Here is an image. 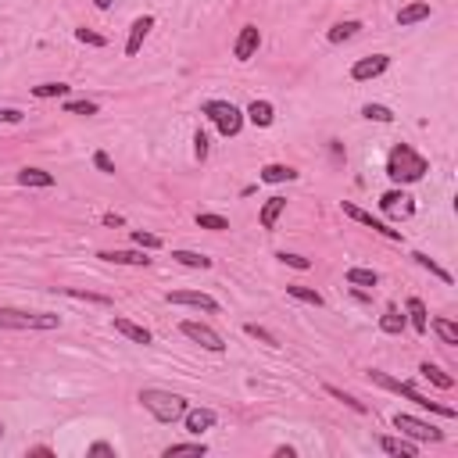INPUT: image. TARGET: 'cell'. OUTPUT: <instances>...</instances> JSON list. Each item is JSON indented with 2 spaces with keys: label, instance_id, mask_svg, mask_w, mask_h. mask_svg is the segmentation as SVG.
Returning a JSON list of instances; mask_svg holds the SVG:
<instances>
[{
  "label": "cell",
  "instance_id": "cell-1",
  "mask_svg": "<svg viewBox=\"0 0 458 458\" xmlns=\"http://www.w3.org/2000/svg\"><path fill=\"white\" fill-rule=\"evenodd\" d=\"M426 172H430V162H426L422 155H415V150L408 143H398L390 150V158H387V176L394 183H419Z\"/></svg>",
  "mask_w": 458,
  "mask_h": 458
},
{
  "label": "cell",
  "instance_id": "cell-2",
  "mask_svg": "<svg viewBox=\"0 0 458 458\" xmlns=\"http://www.w3.org/2000/svg\"><path fill=\"white\" fill-rule=\"evenodd\" d=\"M140 405L158 422H179L183 415H187V408H190L187 398H179V394H172V390H158V387L140 390Z\"/></svg>",
  "mask_w": 458,
  "mask_h": 458
},
{
  "label": "cell",
  "instance_id": "cell-3",
  "mask_svg": "<svg viewBox=\"0 0 458 458\" xmlns=\"http://www.w3.org/2000/svg\"><path fill=\"white\" fill-rule=\"evenodd\" d=\"M369 383H376V387H383V390H390V394H398V398H405V401H412V405H419V408H430V412H437V415H444V419H455V408L422 398V394H419L412 383H405V380H394V376L373 369V373H369Z\"/></svg>",
  "mask_w": 458,
  "mask_h": 458
},
{
  "label": "cell",
  "instance_id": "cell-4",
  "mask_svg": "<svg viewBox=\"0 0 458 458\" xmlns=\"http://www.w3.org/2000/svg\"><path fill=\"white\" fill-rule=\"evenodd\" d=\"M61 319L47 312H22V308H0V329H57Z\"/></svg>",
  "mask_w": 458,
  "mask_h": 458
},
{
  "label": "cell",
  "instance_id": "cell-5",
  "mask_svg": "<svg viewBox=\"0 0 458 458\" xmlns=\"http://www.w3.org/2000/svg\"><path fill=\"white\" fill-rule=\"evenodd\" d=\"M201 115H208L211 122H215V129L222 136H236L243 129V111L233 108L229 101H204L201 104Z\"/></svg>",
  "mask_w": 458,
  "mask_h": 458
},
{
  "label": "cell",
  "instance_id": "cell-6",
  "mask_svg": "<svg viewBox=\"0 0 458 458\" xmlns=\"http://www.w3.org/2000/svg\"><path fill=\"white\" fill-rule=\"evenodd\" d=\"M179 333H183V337H190L194 344H201L204 351H215V355H222V351H226L222 337H219V333L211 329L208 322H197V319H183V322H179Z\"/></svg>",
  "mask_w": 458,
  "mask_h": 458
},
{
  "label": "cell",
  "instance_id": "cell-7",
  "mask_svg": "<svg viewBox=\"0 0 458 458\" xmlns=\"http://www.w3.org/2000/svg\"><path fill=\"white\" fill-rule=\"evenodd\" d=\"M394 426L401 430V437H412V441H430V444H441V441H444V434L434 430L430 422H422V419H415V415H405V412L394 415Z\"/></svg>",
  "mask_w": 458,
  "mask_h": 458
},
{
  "label": "cell",
  "instance_id": "cell-8",
  "mask_svg": "<svg viewBox=\"0 0 458 458\" xmlns=\"http://www.w3.org/2000/svg\"><path fill=\"white\" fill-rule=\"evenodd\" d=\"M341 208H344V215H348V219H355V222H362V226H369L373 233H380V236H387V240H405V236H401V229H390L387 222H380V219H373V215H369V211H362L358 204H351V201H344Z\"/></svg>",
  "mask_w": 458,
  "mask_h": 458
},
{
  "label": "cell",
  "instance_id": "cell-9",
  "mask_svg": "<svg viewBox=\"0 0 458 458\" xmlns=\"http://www.w3.org/2000/svg\"><path fill=\"white\" fill-rule=\"evenodd\" d=\"M390 69V57L387 54H373V57H358L355 65H351V79L355 83H369L376 76H383Z\"/></svg>",
  "mask_w": 458,
  "mask_h": 458
},
{
  "label": "cell",
  "instance_id": "cell-10",
  "mask_svg": "<svg viewBox=\"0 0 458 458\" xmlns=\"http://www.w3.org/2000/svg\"><path fill=\"white\" fill-rule=\"evenodd\" d=\"M380 211H383V215H390V219H412L415 204H412V197L405 190H387L380 197Z\"/></svg>",
  "mask_w": 458,
  "mask_h": 458
},
{
  "label": "cell",
  "instance_id": "cell-11",
  "mask_svg": "<svg viewBox=\"0 0 458 458\" xmlns=\"http://www.w3.org/2000/svg\"><path fill=\"white\" fill-rule=\"evenodd\" d=\"M169 304H190V308H204V312H219V301L211 294H201V290H172L165 294Z\"/></svg>",
  "mask_w": 458,
  "mask_h": 458
},
{
  "label": "cell",
  "instance_id": "cell-12",
  "mask_svg": "<svg viewBox=\"0 0 458 458\" xmlns=\"http://www.w3.org/2000/svg\"><path fill=\"white\" fill-rule=\"evenodd\" d=\"M258 47H262L258 25H243L240 36H236V43H233V57H236V61H251V57L258 54Z\"/></svg>",
  "mask_w": 458,
  "mask_h": 458
},
{
  "label": "cell",
  "instance_id": "cell-13",
  "mask_svg": "<svg viewBox=\"0 0 458 458\" xmlns=\"http://www.w3.org/2000/svg\"><path fill=\"white\" fill-rule=\"evenodd\" d=\"M155 29V15H140L133 25H129V40H126V57H136L140 54V47H143V40H147V33Z\"/></svg>",
  "mask_w": 458,
  "mask_h": 458
},
{
  "label": "cell",
  "instance_id": "cell-14",
  "mask_svg": "<svg viewBox=\"0 0 458 458\" xmlns=\"http://www.w3.org/2000/svg\"><path fill=\"white\" fill-rule=\"evenodd\" d=\"M183 422H187V434L201 437L204 430H211V426L219 422V415L211 408H187V415H183Z\"/></svg>",
  "mask_w": 458,
  "mask_h": 458
},
{
  "label": "cell",
  "instance_id": "cell-15",
  "mask_svg": "<svg viewBox=\"0 0 458 458\" xmlns=\"http://www.w3.org/2000/svg\"><path fill=\"white\" fill-rule=\"evenodd\" d=\"M115 333H122V337H126V341H133V344H150V341H155V337H150V329H143V326H136V322H129L126 315H115Z\"/></svg>",
  "mask_w": 458,
  "mask_h": 458
},
{
  "label": "cell",
  "instance_id": "cell-16",
  "mask_svg": "<svg viewBox=\"0 0 458 458\" xmlns=\"http://www.w3.org/2000/svg\"><path fill=\"white\" fill-rule=\"evenodd\" d=\"M101 262H111V265H150V258L143 251H97Z\"/></svg>",
  "mask_w": 458,
  "mask_h": 458
},
{
  "label": "cell",
  "instance_id": "cell-17",
  "mask_svg": "<svg viewBox=\"0 0 458 458\" xmlns=\"http://www.w3.org/2000/svg\"><path fill=\"white\" fill-rule=\"evenodd\" d=\"M422 18H430V4H426V0H412V4H405V8L398 11V25H401V29H408V25H415V22H422Z\"/></svg>",
  "mask_w": 458,
  "mask_h": 458
},
{
  "label": "cell",
  "instance_id": "cell-18",
  "mask_svg": "<svg viewBox=\"0 0 458 458\" xmlns=\"http://www.w3.org/2000/svg\"><path fill=\"white\" fill-rule=\"evenodd\" d=\"M283 211H287V197H269L262 208V229H276Z\"/></svg>",
  "mask_w": 458,
  "mask_h": 458
},
{
  "label": "cell",
  "instance_id": "cell-19",
  "mask_svg": "<svg viewBox=\"0 0 458 458\" xmlns=\"http://www.w3.org/2000/svg\"><path fill=\"white\" fill-rule=\"evenodd\" d=\"M408 322H412V329L415 333H426L430 329V315H426V304H422V297H408Z\"/></svg>",
  "mask_w": 458,
  "mask_h": 458
},
{
  "label": "cell",
  "instance_id": "cell-20",
  "mask_svg": "<svg viewBox=\"0 0 458 458\" xmlns=\"http://www.w3.org/2000/svg\"><path fill=\"white\" fill-rule=\"evenodd\" d=\"M358 33H362V22H358V18H348V22L333 25L329 33H326V40H329V43H344V40H351V36H358Z\"/></svg>",
  "mask_w": 458,
  "mask_h": 458
},
{
  "label": "cell",
  "instance_id": "cell-21",
  "mask_svg": "<svg viewBox=\"0 0 458 458\" xmlns=\"http://www.w3.org/2000/svg\"><path fill=\"white\" fill-rule=\"evenodd\" d=\"M248 118L255 122L258 129H269L272 122H276V111H272V104H269V101H255V104L248 108Z\"/></svg>",
  "mask_w": 458,
  "mask_h": 458
},
{
  "label": "cell",
  "instance_id": "cell-22",
  "mask_svg": "<svg viewBox=\"0 0 458 458\" xmlns=\"http://www.w3.org/2000/svg\"><path fill=\"white\" fill-rule=\"evenodd\" d=\"M380 448L387 455H398V458H415V444L405 437H380Z\"/></svg>",
  "mask_w": 458,
  "mask_h": 458
},
{
  "label": "cell",
  "instance_id": "cell-23",
  "mask_svg": "<svg viewBox=\"0 0 458 458\" xmlns=\"http://www.w3.org/2000/svg\"><path fill=\"white\" fill-rule=\"evenodd\" d=\"M297 179V169L290 165H265L262 169V183H294Z\"/></svg>",
  "mask_w": 458,
  "mask_h": 458
},
{
  "label": "cell",
  "instance_id": "cell-24",
  "mask_svg": "<svg viewBox=\"0 0 458 458\" xmlns=\"http://www.w3.org/2000/svg\"><path fill=\"white\" fill-rule=\"evenodd\" d=\"M18 183H22V187H54V176L43 172V169H22Z\"/></svg>",
  "mask_w": 458,
  "mask_h": 458
},
{
  "label": "cell",
  "instance_id": "cell-25",
  "mask_svg": "<svg viewBox=\"0 0 458 458\" xmlns=\"http://www.w3.org/2000/svg\"><path fill=\"white\" fill-rule=\"evenodd\" d=\"M405 322H408V315H401L398 308H387V312H383V319H380V329H383V333H390V337H398V333L405 329Z\"/></svg>",
  "mask_w": 458,
  "mask_h": 458
},
{
  "label": "cell",
  "instance_id": "cell-26",
  "mask_svg": "<svg viewBox=\"0 0 458 458\" xmlns=\"http://www.w3.org/2000/svg\"><path fill=\"white\" fill-rule=\"evenodd\" d=\"M69 83H40V86H33V97H40V101H54V97H69Z\"/></svg>",
  "mask_w": 458,
  "mask_h": 458
},
{
  "label": "cell",
  "instance_id": "cell-27",
  "mask_svg": "<svg viewBox=\"0 0 458 458\" xmlns=\"http://www.w3.org/2000/svg\"><path fill=\"white\" fill-rule=\"evenodd\" d=\"M348 283H351V287H376V283H380V276H376L373 269L355 265V269H348Z\"/></svg>",
  "mask_w": 458,
  "mask_h": 458
},
{
  "label": "cell",
  "instance_id": "cell-28",
  "mask_svg": "<svg viewBox=\"0 0 458 458\" xmlns=\"http://www.w3.org/2000/svg\"><path fill=\"white\" fill-rule=\"evenodd\" d=\"M419 373H422L426 380H430V383H437L441 390H451V387H455V380H451L448 373H441L437 365H430V362H422V365H419Z\"/></svg>",
  "mask_w": 458,
  "mask_h": 458
},
{
  "label": "cell",
  "instance_id": "cell-29",
  "mask_svg": "<svg viewBox=\"0 0 458 458\" xmlns=\"http://www.w3.org/2000/svg\"><path fill=\"white\" fill-rule=\"evenodd\" d=\"M197 226H201V229H211V233H226V229H229V222H226L222 215H215V211H197Z\"/></svg>",
  "mask_w": 458,
  "mask_h": 458
},
{
  "label": "cell",
  "instance_id": "cell-30",
  "mask_svg": "<svg viewBox=\"0 0 458 458\" xmlns=\"http://www.w3.org/2000/svg\"><path fill=\"white\" fill-rule=\"evenodd\" d=\"M172 262L190 265V269H211V258H204V255H197V251H172Z\"/></svg>",
  "mask_w": 458,
  "mask_h": 458
},
{
  "label": "cell",
  "instance_id": "cell-31",
  "mask_svg": "<svg viewBox=\"0 0 458 458\" xmlns=\"http://www.w3.org/2000/svg\"><path fill=\"white\" fill-rule=\"evenodd\" d=\"M430 326H434V333H437L444 344H458V326H455L451 319H434Z\"/></svg>",
  "mask_w": 458,
  "mask_h": 458
},
{
  "label": "cell",
  "instance_id": "cell-32",
  "mask_svg": "<svg viewBox=\"0 0 458 458\" xmlns=\"http://www.w3.org/2000/svg\"><path fill=\"white\" fill-rule=\"evenodd\" d=\"M243 333H248V337H255V341H262L265 348H280L276 333H269V329H265V326H258V322H248V326H243Z\"/></svg>",
  "mask_w": 458,
  "mask_h": 458
},
{
  "label": "cell",
  "instance_id": "cell-33",
  "mask_svg": "<svg viewBox=\"0 0 458 458\" xmlns=\"http://www.w3.org/2000/svg\"><path fill=\"white\" fill-rule=\"evenodd\" d=\"M162 455H165V458H172V455H208V448H204L201 441H187V444H169Z\"/></svg>",
  "mask_w": 458,
  "mask_h": 458
},
{
  "label": "cell",
  "instance_id": "cell-34",
  "mask_svg": "<svg viewBox=\"0 0 458 458\" xmlns=\"http://www.w3.org/2000/svg\"><path fill=\"white\" fill-rule=\"evenodd\" d=\"M287 294L294 297V301H304V304H315V308H319V304H322V294L319 290H312V287H287Z\"/></svg>",
  "mask_w": 458,
  "mask_h": 458
},
{
  "label": "cell",
  "instance_id": "cell-35",
  "mask_svg": "<svg viewBox=\"0 0 458 458\" xmlns=\"http://www.w3.org/2000/svg\"><path fill=\"white\" fill-rule=\"evenodd\" d=\"M326 394H329V398H337V401H344V405H348L351 412H358V415H365V412H369V408H365V405H362L358 398H351V394H344L341 387H326Z\"/></svg>",
  "mask_w": 458,
  "mask_h": 458
},
{
  "label": "cell",
  "instance_id": "cell-36",
  "mask_svg": "<svg viewBox=\"0 0 458 458\" xmlns=\"http://www.w3.org/2000/svg\"><path fill=\"white\" fill-rule=\"evenodd\" d=\"M65 297H76V301H90V304H111V297L104 294H90V290H72V287H61Z\"/></svg>",
  "mask_w": 458,
  "mask_h": 458
},
{
  "label": "cell",
  "instance_id": "cell-37",
  "mask_svg": "<svg viewBox=\"0 0 458 458\" xmlns=\"http://www.w3.org/2000/svg\"><path fill=\"white\" fill-rule=\"evenodd\" d=\"M412 258H415V262H419L422 269H430V272H434V276H437V280H444V283H451V272H448V269H441V265H437V262H434L430 255H419V251H415Z\"/></svg>",
  "mask_w": 458,
  "mask_h": 458
},
{
  "label": "cell",
  "instance_id": "cell-38",
  "mask_svg": "<svg viewBox=\"0 0 458 458\" xmlns=\"http://www.w3.org/2000/svg\"><path fill=\"white\" fill-rule=\"evenodd\" d=\"M362 115L369 118V122H394V111H390L387 104H365Z\"/></svg>",
  "mask_w": 458,
  "mask_h": 458
},
{
  "label": "cell",
  "instance_id": "cell-39",
  "mask_svg": "<svg viewBox=\"0 0 458 458\" xmlns=\"http://www.w3.org/2000/svg\"><path fill=\"white\" fill-rule=\"evenodd\" d=\"M133 243H136V248H143V251H158L162 248V240L155 233H143V229H133Z\"/></svg>",
  "mask_w": 458,
  "mask_h": 458
},
{
  "label": "cell",
  "instance_id": "cell-40",
  "mask_svg": "<svg viewBox=\"0 0 458 458\" xmlns=\"http://www.w3.org/2000/svg\"><path fill=\"white\" fill-rule=\"evenodd\" d=\"M76 40H79V43H90V47H108V36L94 33V29H76Z\"/></svg>",
  "mask_w": 458,
  "mask_h": 458
},
{
  "label": "cell",
  "instance_id": "cell-41",
  "mask_svg": "<svg viewBox=\"0 0 458 458\" xmlns=\"http://www.w3.org/2000/svg\"><path fill=\"white\" fill-rule=\"evenodd\" d=\"M65 111L69 115H97V104L94 101H65Z\"/></svg>",
  "mask_w": 458,
  "mask_h": 458
},
{
  "label": "cell",
  "instance_id": "cell-42",
  "mask_svg": "<svg viewBox=\"0 0 458 458\" xmlns=\"http://www.w3.org/2000/svg\"><path fill=\"white\" fill-rule=\"evenodd\" d=\"M276 258H280L283 265H290V269H297V272H308V269H312V262H308V258H301V255H287V251H280Z\"/></svg>",
  "mask_w": 458,
  "mask_h": 458
},
{
  "label": "cell",
  "instance_id": "cell-43",
  "mask_svg": "<svg viewBox=\"0 0 458 458\" xmlns=\"http://www.w3.org/2000/svg\"><path fill=\"white\" fill-rule=\"evenodd\" d=\"M194 155H197V162H204V158H208V136H204V129H197V133H194Z\"/></svg>",
  "mask_w": 458,
  "mask_h": 458
},
{
  "label": "cell",
  "instance_id": "cell-44",
  "mask_svg": "<svg viewBox=\"0 0 458 458\" xmlns=\"http://www.w3.org/2000/svg\"><path fill=\"white\" fill-rule=\"evenodd\" d=\"M94 165H97V169H101L104 176H115V162H111V158L104 155V150H97V155H94Z\"/></svg>",
  "mask_w": 458,
  "mask_h": 458
},
{
  "label": "cell",
  "instance_id": "cell-45",
  "mask_svg": "<svg viewBox=\"0 0 458 458\" xmlns=\"http://www.w3.org/2000/svg\"><path fill=\"white\" fill-rule=\"evenodd\" d=\"M25 115L22 111H15V108H0V122H8V126H18Z\"/></svg>",
  "mask_w": 458,
  "mask_h": 458
},
{
  "label": "cell",
  "instance_id": "cell-46",
  "mask_svg": "<svg viewBox=\"0 0 458 458\" xmlns=\"http://www.w3.org/2000/svg\"><path fill=\"white\" fill-rule=\"evenodd\" d=\"M86 455H111V458H115L118 451H115L111 444H104V441H97V444H90V448H86Z\"/></svg>",
  "mask_w": 458,
  "mask_h": 458
},
{
  "label": "cell",
  "instance_id": "cell-47",
  "mask_svg": "<svg viewBox=\"0 0 458 458\" xmlns=\"http://www.w3.org/2000/svg\"><path fill=\"white\" fill-rule=\"evenodd\" d=\"M276 458H294V448H287V444H280V448H276Z\"/></svg>",
  "mask_w": 458,
  "mask_h": 458
},
{
  "label": "cell",
  "instance_id": "cell-48",
  "mask_svg": "<svg viewBox=\"0 0 458 458\" xmlns=\"http://www.w3.org/2000/svg\"><path fill=\"white\" fill-rule=\"evenodd\" d=\"M29 455H43V458H50L54 451H50V448H29Z\"/></svg>",
  "mask_w": 458,
  "mask_h": 458
},
{
  "label": "cell",
  "instance_id": "cell-49",
  "mask_svg": "<svg viewBox=\"0 0 458 458\" xmlns=\"http://www.w3.org/2000/svg\"><path fill=\"white\" fill-rule=\"evenodd\" d=\"M104 226H122V215H104Z\"/></svg>",
  "mask_w": 458,
  "mask_h": 458
},
{
  "label": "cell",
  "instance_id": "cell-50",
  "mask_svg": "<svg viewBox=\"0 0 458 458\" xmlns=\"http://www.w3.org/2000/svg\"><path fill=\"white\" fill-rule=\"evenodd\" d=\"M94 8H101V11H108V8H111V0H94Z\"/></svg>",
  "mask_w": 458,
  "mask_h": 458
},
{
  "label": "cell",
  "instance_id": "cell-51",
  "mask_svg": "<svg viewBox=\"0 0 458 458\" xmlns=\"http://www.w3.org/2000/svg\"><path fill=\"white\" fill-rule=\"evenodd\" d=\"M0 437H4V422H0Z\"/></svg>",
  "mask_w": 458,
  "mask_h": 458
}]
</instances>
